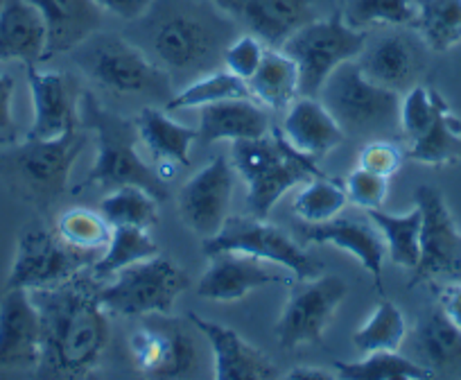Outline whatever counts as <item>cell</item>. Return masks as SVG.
<instances>
[{"mask_svg": "<svg viewBox=\"0 0 461 380\" xmlns=\"http://www.w3.org/2000/svg\"><path fill=\"white\" fill-rule=\"evenodd\" d=\"M41 317L37 378H84L100 366L109 344V321L100 306L97 278L86 269L52 288L32 290Z\"/></svg>", "mask_w": 461, "mask_h": 380, "instance_id": "6da1fadb", "label": "cell"}, {"mask_svg": "<svg viewBox=\"0 0 461 380\" xmlns=\"http://www.w3.org/2000/svg\"><path fill=\"white\" fill-rule=\"evenodd\" d=\"M211 3L157 0L140 16L143 48L154 64L167 75H202L221 61L229 46L226 21L215 14Z\"/></svg>", "mask_w": 461, "mask_h": 380, "instance_id": "7a4b0ae2", "label": "cell"}, {"mask_svg": "<svg viewBox=\"0 0 461 380\" xmlns=\"http://www.w3.org/2000/svg\"><path fill=\"white\" fill-rule=\"evenodd\" d=\"M77 118L79 125L95 134V161L73 193H82L93 185H140L158 204L167 200L166 181L136 152L140 140L136 121L106 109L91 91H79Z\"/></svg>", "mask_w": 461, "mask_h": 380, "instance_id": "3957f363", "label": "cell"}, {"mask_svg": "<svg viewBox=\"0 0 461 380\" xmlns=\"http://www.w3.org/2000/svg\"><path fill=\"white\" fill-rule=\"evenodd\" d=\"M230 163L247 181V211L263 220L269 218L274 206L296 184L326 176L317 163L287 143L281 130H272V136L265 134L260 139L233 140Z\"/></svg>", "mask_w": 461, "mask_h": 380, "instance_id": "277c9868", "label": "cell"}, {"mask_svg": "<svg viewBox=\"0 0 461 380\" xmlns=\"http://www.w3.org/2000/svg\"><path fill=\"white\" fill-rule=\"evenodd\" d=\"M84 148L79 130L57 139H25L0 154V179L7 188L46 215L68 190V175Z\"/></svg>", "mask_w": 461, "mask_h": 380, "instance_id": "5b68a950", "label": "cell"}, {"mask_svg": "<svg viewBox=\"0 0 461 380\" xmlns=\"http://www.w3.org/2000/svg\"><path fill=\"white\" fill-rule=\"evenodd\" d=\"M317 98L344 134L369 139L401 130V93L371 82L356 59L337 66Z\"/></svg>", "mask_w": 461, "mask_h": 380, "instance_id": "8992f818", "label": "cell"}, {"mask_svg": "<svg viewBox=\"0 0 461 380\" xmlns=\"http://www.w3.org/2000/svg\"><path fill=\"white\" fill-rule=\"evenodd\" d=\"M73 52L82 73L106 91L148 98H166L172 93L170 75L154 64L139 43L118 34L95 32Z\"/></svg>", "mask_w": 461, "mask_h": 380, "instance_id": "52a82bcc", "label": "cell"}, {"mask_svg": "<svg viewBox=\"0 0 461 380\" xmlns=\"http://www.w3.org/2000/svg\"><path fill=\"white\" fill-rule=\"evenodd\" d=\"M401 131L407 158L425 166L461 161V118L432 86H411L401 104Z\"/></svg>", "mask_w": 461, "mask_h": 380, "instance_id": "ba28073f", "label": "cell"}, {"mask_svg": "<svg viewBox=\"0 0 461 380\" xmlns=\"http://www.w3.org/2000/svg\"><path fill=\"white\" fill-rule=\"evenodd\" d=\"M115 276L109 288H100V306L106 315H170L176 299L190 288L185 269L163 256L139 260Z\"/></svg>", "mask_w": 461, "mask_h": 380, "instance_id": "9c48e42d", "label": "cell"}, {"mask_svg": "<svg viewBox=\"0 0 461 380\" xmlns=\"http://www.w3.org/2000/svg\"><path fill=\"white\" fill-rule=\"evenodd\" d=\"M369 32H357L341 21L339 12L330 19H314L296 30L281 46L299 68V95L317 98L323 82L344 61L357 59Z\"/></svg>", "mask_w": 461, "mask_h": 380, "instance_id": "30bf717a", "label": "cell"}, {"mask_svg": "<svg viewBox=\"0 0 461 380\" xmlns=\"http://www.w3.org/2000/svg\"><path fill=\"white\" fill-rule=\"evenodd\" d=\"M202 249L206 256L217 251H240L256 256L267 263L283 265L299 281L317 278L323 272V263L314 260L301 242L287 236L283 229L269 224L267 220L254 215H229L220 231L203 240Z\"/></svg>", "mask_w": 461, "mask_h": 380, "instance_id": "8fae6325", "label": "cell"}, {"mask_svg": "<svg viewBox=\"0 0 461 380\" xmlns=\"http://www.w3.org/2000/svg\"><path fill=\"white\" fill-rule=\"evenodd\" d=\"M97 251L77 249L61 240L57 231L43 227H30L21 233L16 245L14 265L10 269L5 288L43 290L68 281L75 274L91 269Z\"/></svg>", "mask_w": 461, "mask_h": 380, "instance_id": "7c38bea8", "label": "cell"}, {"mask_svg": "<svg viewBox=\"0 0 461 380\" xmlns=\"http://www.w3.org/2000/svg\"><path fill=\"white\" fill-rule=\"evenodd\" d=\"M414 200L420 211V256L411 269L410 288L420 283L461 281V231L441 190L419 185Z\"/></svg>", "mask_w": 461, "mask_h": 380, "instance_id": "4fadbf2b", "label": "cell"}, {"mask_svg": "<svg viewBox=\"0 0 461 380\" xmlns=\"http://www.w3.org/2000/svg\"><path fill=\"white\" fill-rule=\"evenodd\" d=\"M346 294H348L346 283L332 274L301 281L292 290L276 321L278 344L287 351L308 344H321L323 330Z\"/></svg>", "mask_w": 461, "mask_h": 380, "instance_id": "5bb4252c", "label": "cell"}, {"mask_svg": "<svg viewBox=\"0 0 461 380\" xmlns=\"http://www.w3.org/2000/svg\"><path fill=\"white\" fill-rule=\"evenodd\" d=\"M233 184V163L224 154H217L193 179L185 181L176 197V209L185 227L203 240L215 236L229 218Z\"/></svg>", "mask_w": 461, "mask_h": 380, "instance_id": "9a60e30c", "label": "cell"}, {"mask_svg": "<svg viewBox=\"0 0 461 380\" xmlns=\"http://www.w3.org/2000/svg\"><path fill=\"white\" fill-rule=\"evenodd\" d=\"M226 19L249 30L267 48H278L314 21L312 0H208Z\"/></svg>", "mask_w": 461, "mask_h": 380, "instance_id": "2e32d148", "label": "cell"}, {"mask_svg": "<svg viewBox=\"0 0 461 380\" xmlns=\"http://www.w3.org/2000/svg\"><path fill=\"white\" fill-rule=\"evenodd\" d=\"M296 236L301 245H332L344 249L360 260L362 267L375 278L378 293H383V263L387 256L383 233L371 222L369 215H335L332 220L319 224H296Z\"/></svg>", "mask_w": 461, "mask_h": 380, "instance_id": "e0dca14e", "label": "cell"}, {"mask_svg": "<svg viewBox=\"0 0 461 380\" xmlns=\"http://www.w3.org/2000/svg\"><path fill=\"white\" fill-rule=\"evenodd\" d=\"M41 317L25 288H5L0 299V369H37Z\"/></svg>", "mask_w": 461, "mask_h": 380, "instance_id": "ac0fdd59", "label": "cell"}, {"mask_svg": "<svg viewBox=\"0 0 461 380\" xmlns=\"http://www.w3.org/2000/svg\"><path fill=\"white\" fill-rule=\"evenodd\" d=\"M356 61L362 73L378 86L407 93L411 86H416V79L423 73L425 55L420 43L411 34L396 30V32L383 34L374 43L366 39L365 50Z\"/></svg>", "mask_w": 461, "mask_h": 380, "instance_id": "d6986e66", "label": "cell"}, {"mask_svg": "<svg viewBox=\"0 0 461 380\" xmlns=\"http://www.w3.org/2000/svg\"><path fill=\"white\" fill-rule=\"evenodd\" d=\"M130 351L136 369L148 378H185L197 365L188 333L175 326H140L131 333Z\"/></svg>", "mask_w": 461, "mask_h": 380, "instance_id": "ffe728a7", "label": "cell"}, {"mask_svg": "<svg viewBox=\"0 0 461 380\" xmlns=\"http://www.w3.org/2000/svg\"><path fill=\"white\" fill-rule=\"evenodd\" d=\"M208 260L211 263L194 288L197 297L208 302H238L254 290L283 281L281 274L269 269L265 260L240 251H217Z\"/></svg>", "mask_w": 461, "mask_h": 380, "instance_id": "44dd1931", "label": "cell"}, {"mask_svg": "<svg viewBox=\"0 0 461 380\" xmlns=\"http://www.w3.org/2000/svg\"><path fill=\"white\" fill-rule=\"evenodd\" d=\"M28 84L34 103V122L28 139H57L79 125V88L70 75L43 73L37 66H28Z\"/></svg>", "mask_w": 461, "mask_h": 380, "instance_id": "7402d4cb", "label": "cell"}, {"mask_svg": "<svg viewBox=\"0 0 461 380\" xmlns=\"http://www.w3.org/2000/svg\"><path fill=\"white\" fill-rule=\"evenodd\" d=\"M188 320L208 339L215 353V378L220 380H272L278 378V369L263 351L242 339L229 326L208 321L190 312Z\"/></svg>", "mask_w": 461, "mask_h": 380, "instance_id": "603a6c76", "label": "cell"}, {"mask_svg": "<svg viewBox=\"0 0 461 380\" xmlns=\"http://www.w3.org/2000/svg\"><path fill=\"white\" fill-rule=\"evenodd\" d=\"M46 23V59L73 52L88 37L100 32L104 7L97 0H28Z\"/></svg>", "mask_w": 461, "mask_h": 380, "instance_id": "cb8c5ba5", "label": "cell"}, {"mask_svg": "<svg viewBox=\"0 0 461 380\" xmlns=\"http://www.w3.org/2000/svg\"><path fill=\"white\" fill-rule=\"evenodd\" d=\"M281 131L296 152L314 163L321 161L344 140V130L332 118V113L319 103V98H305V95L287 107Z\"/></svg>", "mask_w": 461, "mask_h": 380, "instance_id": "d4e9b609", "label": "cell"}, {"mask_svg": "<svg viewBox=\"0 0 461 380\" xmlns=\"http://www.w3.org/2000/svg\"><path fill=\"white\" fill-rule=\"evenodd\" d=\"M46 23L28 0H5L0 10V61H23L39 66L46 61Z\"/></svg>", "mask_w": 461, "mask_h": 380, "instance_id": "484cf974", "label": "cell"}, {"mask_svg": "<svg viewBox=\"0 0 461 380\" xmlns=\"http://www.w3.org/2000/svg\"><path fill=\"white\" fill-rule=\"evenodd\" d=\"M411 348L419 365L432 375L461 374V330L441 306L428 308L411 330Z\"/></svg>", "mask_w": 461, "mask_h": 380, "instance_id": "4316f807", "label": "cell"}, {"mask_svg": "<svg viewBox=\"0 0 461 380\" xmlns=\"http://www.w3.org/2000/svg\"><path fill=\"white\" fill-rule=\"evenodd\" d=\"M272 121L267 112L251 103L249 98L221 100V103L202 107V121H199V140L206 145L217 140H242L260 139L269 134Z\"/></svg>", "mask_w": 461, "mask_h": 380, "instance_id": "83f0119b", "label": "cell"}, {"mask_svg": "<svg viewBox=\"0 0 461 380\" xmlns=\"http://www.w3.org/2000/svg\"><path fill=\"white\" fill-rule=\"evenodd\" d=\"M136 127H139V139L149 149L154 161L190 166V148L194 140H199L197 130L179 125L157 107L140 109Z\"/></svg>", "mask_w": 461, "mask_h": 380, "instance_id": "f1b7e54d", "label": "cell"}, {"mask_svg": "<svg viewBox=\"0 0 461 380\" xmlns=\"http://www.w3.org/2000/svg\"><path fill=\"white\" fill-rule=\"evenodd\" d=\"M249 93L272 112H285L299 95V68L278 48H267L258 70L247 79Z\"/></svg>", "mask_w": 461, "mask_h": 380, "instance_id": "f546056e", "label": "cell"}, {"mask_svg": "<svg viewBox=\"0 0 461 380\" xmlns=\"http://www.w3.org/2000/svg\"><path fill=\"white\" fill-rule=\"evenodd\" d=\"M411 28L432 52H447L461 43V0H416Z\"/></svg>", "mask_w": 461, "mask_h": 380, "instance_id": "4dcf8cb0", "label": "cell"}, {"mask_svg": "<svg viewBox=\"0 0 461 380\" xmlns=\"http://www.w3.org/2000/svg\"><path fill=\"white\" fill-rule=\"evenodd\" d=\"M158 254H161V249H158L154 238L148 233V229L113 227L106 251L97 256V260L91 265L88 272L97 281H102V278L115 276L121 269L130 267V265L139 263V260L152 258V256Z\"/></svg>", "mask_w": 461, "mask_h": 380, "instance_id": "1f68e13d", "label": "cell"}, {"mask_svg": "<svg viewBox=\"0 0 461 380\" xmlns=\"http://www.w3.org/2000/svg\"><path fill=\"white\" fill-rule=\"evenodd\" d=\"M371 222L383 233L384 247H387L389 258L393 265L402 269H414L420 256V211L416 206L414 211L402 215H389L383 209L366 211Z\"/></svg>", "mask_w": 461, "mask_h": 380, "instance_id": "d6a6232c", "label": "cell"}, {"mask_svg": "<svg viewBox=\"0 0 461 380\" xmlns=\"http://www.w3.org/2000/svg\"><path fill=\"white\" fill-rule=\"evenodd\" d=\"M339 16L348 28H407L416 19V0H344Z\"/></svg>", "mask_w": 461, "mask_h": 380, "instance_id": "836d02e7", "label": "cell"}, {"mask_svg": "<svg viewBox=\"0 0 461 380\" xmlns=\"http://www.w3.org/2000/svg\"><path fill=\"white\" fill-rule=\"evenodd\" d=\"M337 378L344 380H425L434 378L432 371L425 369L416 360L398 356V351L366 353L365 360L335 362Z\"/></svg>", "mask_w": 461, "mask_h": 380, "instance_id": "e575fe53", "label": "cell"}, {"mask_svg": "<svg viewBox=\"0 0 461 380\" xmlns=\"http://www.w3.org/2000/svg\"><path fill=\"white\" fill-rule=\"evenodd\" d=\"M249 84L245 79L236 77L229 70H215V73H206L202 79H194L179 93H175L167 100V112H176V109H194L206 107V104L221 103V100H236V98H249Z\"/></svg>", "mask_w": 461, "mask_h": 380, "instance_id": "d590c367", "label": "cell"}, {"mask_svg": "<svg viewBox=\"0 0 461 380\" xmlns=\"http://www.w3.org/2000/svg\"><path fill=\"white\" fill-rule=\"evenodd\" d=\"M111 227L152 229L158 222V202L140 185H118L100 204Z\"/></svg>", "mask_w": 461, "mask_h": 380, "instance_id": "8d00e7d4", "label": "cell"}, {"mask_svg": "<svg viewBox=\"0 0 461 380\" xmlns=\"http://www.w3.org/2000/svg\"><path fill=\"white\" fill-rule=\"evenodd\" d=\"M405 317L398 311L396 303L380 302L369 321L353 335V344L365 356L375 351H398L405 342Z\"/></svg>", "mask_w": 461, "mask_h": 380, "instance_id": "74e56055", "label": "cell"}, {"mask_svg": "<svg viewBox=\"0 0 461 380\" xmlns=\"http://www.w3.org/2000/svg\"><path fill=\"white\" fill-rule=\"evenodd\" d=\"M348 195L346 188H341L339 181L330 176H314L308 188L299 193L294 202V213L301 222L319 224L332 220L344 211Z\"/></svg>", "mask_w": 461, "mask_h": 380, "instance_id": "f35d334b", "label": "cell"}, {"mask_svg": "<svg viewBox=\"0 0 461 380\" xmlns=\"http://www.w3.org/2000/svg\"><path fill=\"white\" fill-rule=\"evenodd\" d=\"M55 231L59 233L61 240L77 247V249L100 251L102 247L109 245L113 227L106 222L104 215L95 213V211L68 209L59 215Z\"/></svg>", "mask_w": 461, "mask_h": 380, "instance_id": "ab89813d", "label": "cell"}, {"mask_svg": "<svg viewBox=\"0 0 461 380\" xmlns=\"http://www.w3.org/2000/svg\"><path fill=\"white\" fill-rule=\"evenodd\" d=\"M265 50H267V46L256 34H242V37H238L236 41L224 48L221 64H224V70L247 82L258 70Z\"/></svg>", "mask_w": 461, "mask_h": 380, "instance_id": "60d3db41", "label": "cell"}, {"mask_svg": "<svg viewBox=\"0 0 461 380\" xmlns=\"http://www.w3.org/2000/svg\"><path fill=\"white\" fill-rule=\"evenodd\" d=\"M387 176H380L375 172L365 170V167L353 170L346 179V195L365 211L383 209L384 200H387Z\"/></svg>", "mask_w": 461, "mask_h": 380, "instance_id": "b9f144b4", "label": "cell"}, {"mask_svg": "<svg viewBox=\"0 0 461 380\" xmlns=\"http://www.w3.org/2000/svg\"><path fill=\"white\" fill-rule=\"evenodd\" d=\"M402 158H405V154L401 152V148H398L396 143H392V140H369V143L362 148L360 152V167H365V170L369 172H375V175L380 176H393L398 170H401L402 166Z\"/></svg>", "mask_w": 461, "mask_h": 380, "instance_id": "7bdbcfd3", "label": "cell"}, {"mask_svg": "<svg viewBox=\"0 0 461 380\" xmlns=\"http://www.w3.org/2000/svg\"><path fill=\"white\" fill-rule=\"evenodd\" d=\"M12 100H14V77L0 75V148H10L19 139Z\"/></svg>", "mask_w": 461, "mask_h": 380, "instance_id": "ee69618b", "label": "cell"}, {"mask_svg": "<svg viewBox=\"0 0 461 380\" xmlns=\"http://www.w3.org/2000/svg\"><path fill=\"white\" fill-rule=\"evenodd\" d=\"M437 290V299L441 311L446 312L447 320L461 330V281H446V283H432Z\"/></svg>", "mask_w": 461, "mask_h": 380, "instance_id": "f6af8a7d", "label": "cell"}, {"mask_svg": "<svg viewBox=\"0 0 461 380\" xmlns=\"http://www.w3.org/2000/svg\"><path fill=\"white\" fill-rule=\"evenodd\" d=\"M106 12L125 21H139L152 5V0H97Z\"/></svg>", "mask_w": 461, "mask_h": 380, "instance_id": "bcb514c9", "label": "cell"}, {"mask_svg": "<svg viewBox=\"0 0 461 380\" xmlns=\"http://www.w3.org/2000/svg\"><path fill=\"white\" fill-rule=\"evenodd\" d=\"M290 380H335V371H326L321 366H296L287 374Z\"/></svg>", "mask_w": 461, "mask_h": 380, "instance_id": "7dc6e473", "label": "cell"}, {"mask_svg": "<svg viewBox=\"0 0 461 380\" xmlns=\"http://www.w3.org/2000/svg\"><path fill=\"white\" fill-rule=\"evenodd\" d=\"M3 5H5V0H0V10H3Z\"/></svg>", "mask_w": 461, "mask_h": 380, "instance_id": "c3c4849f", "label": "cell"}, {"mask_svg": "<svg viewBox=\"0 0 461 380\" xmlns=\"http://www.w3.org/2000/svg\"><path fill=\"white\" fill-rule=\"evenodd\" d=\"M341 3H344V0H337V5H341Z\"/></svg>", "mask_w": 461, "mask_h": 380, "instance_id": "681fc988", "label": "cell"}]
</instances>
